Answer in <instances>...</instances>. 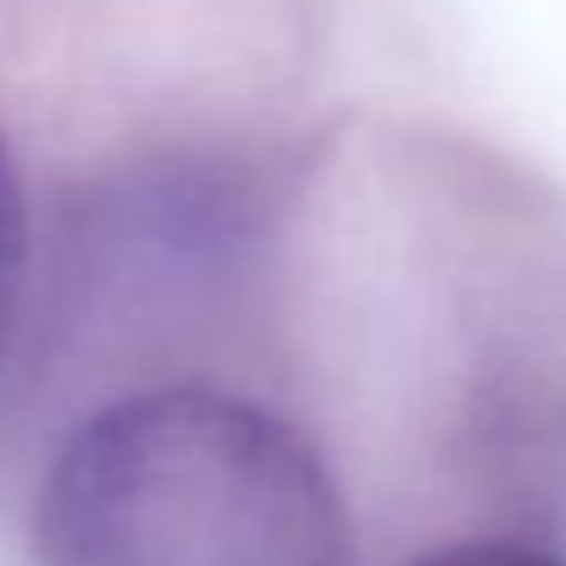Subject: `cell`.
<instances>
[{
    "mask_svg": "<svg viewBox=\"0 0 566 566\" xmlns=\"http://www.w3.org/2000/svg\"><path fill=\"white\" fill-rule=\"evenodd\" d=\"M411 566H560V560L533 549V544H516V538H467V544L428 549Z\"/></svg>",
    "mask_w": 566,
    "mask_h": 566,
    "instance_id": "3957f363",
    "label": "cell"
},
{
    "mask_svg": "<svg viewBox=\"0 0 566 566\" xmlns=\"http://www.w3.org/2000/svg\"><path fill=\"white\" fill-rule=\"evenodd\" d=\"M23 283H29V200L18 161L0 139V367L12 356L18 317H23Z\"/></svg>",
    "mask_w": 566,
    "mask_h": 566,
    "instance_id": "7a4b0ae2",
    "label": "cell"
},
{
    "mask_svg": "<svg viewBox=\"0 0 566 566\" xmlns=\"http://www.w3.org/2000/svg\"><path fill=\"white\" fill-rule=\"evenodd\" d=\"M350 511L317 444L217 384L90 411L34 500L40 566H350Z\"/></svg>",
    "mask_w": 566,
    "mask_h": 566,
    "instance_id": "6da1fadb",
    "label": "cell"
}]
</instances>
